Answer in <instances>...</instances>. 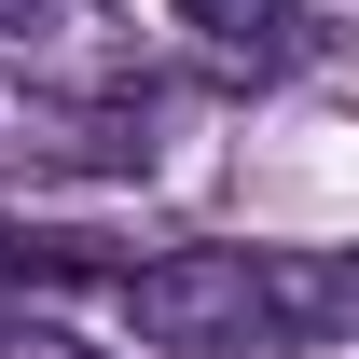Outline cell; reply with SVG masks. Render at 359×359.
<instances>
[{
    "label": "cell",
    "mask_w": 359,
    "mask_h": 359,
    "mask_svg": "<svg viewBox=\"0 0 359 359\" xmlns=\"http://www.w3.org/2000/svg\"><path fill=\"white\" fill-rule=\"evenodd\" d=\"M125 332L166 359H263L359 332V249H166L125 263Z\"/></svg>",
    "instance_id": "cell-1"
},
{
    "label": "cell",
    "mask_w": 359,
    "mask_h": 359,
    "mask_svg": "<svg viewBox=\"0 0 359 359\" xmlns=\"http://www.w3.org/2000/svg\"><path fill=\"white\" fill-rule=\"evenodd\" d=\"M0 152L14 166H69V180H138L152 166V97H28V111H0Z\"/></svg>",
    "instance_id": "cell-2"
},
{
    "label": "cell",
    "mask_w": 359,
    "mask_h": 359,
    "mask_svg": "<svg viewBox=\"0 0 359 359\" xmlns=\"http://www.w3.org/2000/svg\"><path fill=\"white\" fill-rule=\"evenodd\" d=\"M180 28H208L222 55H290V42H304L290 0H180Z\"/></svg>",
    "instance_id": "cell-3"
},
{
    "label": "cell",
    "mask_w": 359,
    "mask_h": 359,
    "mask_svg": "<svg viewBox=\"0 0 359 359\" xmlns=\"http://www.w3.org/2000/svg\"><path fill=\"white\" fill-rule=\"evenodd\" d=\"M55 276H111V249H97V235H28V222H0V290H55Z\"/></svg>",
    "instance_id": "cell-4"
},
{
    "label": "cell",
    "mask_w": 359,
    "mask_h": 359,
    "mask_svg": "<svg viewBox=\"0 0 359 359\" xmlns=\"http://www.w3.org/2000/svg\"><path fill=\"white\" fill-rule=\"evenodd\" d=\"M0 359H97L83 332H55V318H0Z\"/></svg>",
    "instance_id": "cell-5"
},
{
    "label": "cell",
    "mask_w": 359,
    "mask_h": 359,
    "mask_svg": "<svg viewBox=\"0 0 359 359\" xmlns=\"http://www.w3.org/2000/svg\"><path fill=\"white\" fill-rule=\"evenodd\" d=\"M42 14H55V0H0V42H28V28H42Z\"/></svg>",
    "instance_id": "cell-6"
}]
</instances>
